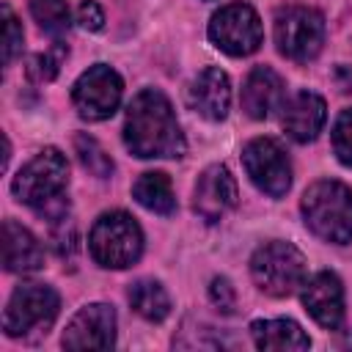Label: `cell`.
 Segmentation results:
<instances>
[{"mask_svg": "<svg viewBox=\"0 0 352 352\" xmlns=\"http://www.w3.org/2000/svg\"><path fill=\"white\" fill-rule=\"evenodd\" d=\"M124 143L140 160H168L187 151L173 104L157 88H143L126 107Z\"/></svg>", "mask_w": 352, "mask_h": 352, "instance_id": "1", "label": "cell"}, {"mask_svg": "<svg viewBox=\"0 0 352 352\" xmlns=\"http://www.w3.org/2000/svg\"><path fill=\"white\" fill-rule=\"evenodd\" d=\"M66 187H69V162L55 146L41 148L28 165L19 168V173L11 182V192L16 195V201L52 223L66 220L69 212Z\"/></svg>", "mask_w": 352, "mask_h": 352, "instance_id": "2", "label": "cell"}, {"mask_svg": "<svg viewBox=\"0 0 352 352\" xmlns=\"http://www.w3.org/2000/svg\"><path fill=\"white\" fill-rule=\"evenodd\" d=\"M302 220L311 234L324 242L346 245L352 242V190L344 182L322 179L314 182L300 201Z\"/></svg>", "mask_w": 352, "mask_h": 352, "instance_id": "3", "label": "cell"}, {"mask_svg": "<svg viewBox=\"0 0 352 352\" xmlns=\"http://www.w3.org/2000/svg\"><path fill=\"white\" fill-rule=\"evenodd\" d=\"M88 250L99 267H107V270L132 267L143 253V231L132 214L121 209L104 212L91 226Z\"/></svg>", "mask_w": 352, "mask_h": 352, "instance_id": "4", "label": "cell"}, {"mask_svg": "<svg viewBox=\"0 0 352 352\" xmlns=\"http://www.w3.org/2000/svg\"><path fill=\"white\" fill-rule=\"evenodd\" d=\"M305 256L283 239H272L250 256V278L270 297H289L305 283Z\"/></svg>", "mask_w": 352, "mask_h": 352, "instance_id": "5", "label": "cell"}, {"mask_svg": "<svg viewBox=\"0 0 352 352\" xmlns=\"http://www.w3.org/2000/svg\"><path fill=\"white\" fill-rule=\"evenodd\" d=\"M60 297L47 283H22L8 297L3 311V330L11 338H36L47 336L52 322L58 319Z\"/></svg>", "mask_w": 352, "mask_h": 352, "instance_id": "6", "label": "cell"}, {"mask_svg": "<svg viewBox=\"0 0 352 352\" xmlns=\"http://www.w3.org/2000/svg\"><path fill=\"white\" fill-rule=\"evenodd\" d=\"M275 47L283 58L308 63L322 52L324 16L308 6H286L275 14Z\"/></svg>", "mask_w": 352, "mask_h": 352, "instance_id": "7", "label": "cell"}, {"mask_svg": "<svg viewBox=\"0 0 352 352\" xmlns=\"http://www.w3.org/2000/svg\"><path fill=\"white\" fill-rule=\"evenodd\" d=\"M209 38L220 52H226L231 58H245L261 47L264 28H261L256 8L236 0V3H228L212 14Z\"/></svg>", "mask_w": 352, "mask_h": 352, "instance_id": "8", "label": "cell"}, {"mask_svg": "<svg viewBox=\"0 0 352 352\" xmlns=\"http://www.w3.org/2000/svg\"><path fill=\"white\" fill-rule=\"evenodd\" d=\"M121 94H124L121 74L104 63H96L77 77L72 88V102L82 121H104L121 104Z\"/></svg>", "mask_w": 352, "mask_h": 352, "instance_id": "9", "label": "cell"}, {"mask_svg": "<svg viewBox=\"0 0 352 352\" xmlns=\"http://www.w3.org/2000/svg\"><path fill=\"white\" fill-rule=\"evenodd\" d=\"M242 165L248 179L270 198H280L292 187V162L278 140L253 138L242 148Z\"/></svg>", "mask_w": 352, "mask_h": 352, "instance_id": "10", "label": "cell"}, {"mask_svg": "<svg viewBox=\"0 0 352 352\" xmlns=\"http://www.w3.org/2000/svg\"><path fill=\"white\" fill-rule=\"evenodd\" d=\"M113 344H116V311L107 302H91L80 308L63 330L66 349H110Z\"/></svg>", "mask_w": 352, "mask_h": 352, "instance_id": "11", "label": "cell"}, {"mask_svg": "<svg viewBox=\"0 0 352 352\" xmlns=\"http://www.w3.org/2000/svg\"><path fill=\"white\" fill-rule=\"evenodd\" d=\"M236 198L239 192H236V182L231 170L226 165H209L195 182L192 209L206 223H217L236 206Z\"/></svg>", "mask_w": 352, "mask_h": 352, "instance_id": "12", "label": "cell"}, {"mask_svg": "<svg viewBox=\"0 0 352 352\" xmlns=\"http://www.w3.org/2000/svg\"><path fill=\"white\" fill-rule=\"evenodd\" d=\"M300 300L311 314V319L324 330H336L344 322V286L336 272L322 270L311 275L300 286Z\"/></svg>", "mask_w": 352, "mask_h": 352, "instance_id": "13", "label": "cell"}, {"mask_svg": "<svg viewBox=\"0 0 352 352\" xmlns=\"http://www.w3.org/2000/svg\"><path fill=\"white\" fill-rule=\"evenodd\" d=\"M327 121V104L314 91H297L280 104V126L297 143L314 140Z\"/></svg>", "mask_w": 352, "mask_h": 352, "instance_id": "14", "label": "cell"}, {"mask_svg": "<svg viewBox=\"0 0 352 352\" xmlns=\"http://www.w3.org/2000/svg\"><path fill=\"white\" fill-rule=\"evenodd\" d=\"M187 104L206 121H223L231 110V80L223 69L206 66L187 88Z\"/></svg>", "mask_w": 352, "mask_h": 352, "instance_id": "15", "label": "cell"}, {"mask_svg": "<svg viewBox=\"0 0 352 352\" xmlns=\"http://www.w3.org/2000/svg\"><path fill=\"white\" fill-rule=\"evenodd\" d=\"M283 94H286V85L280 80L278 72H272L270 66H256L245 85H242V110L253 118V121H264L272 110H278L283 104Z\"/></svg>", "mask_w": 352, "mask_h": 352, "instance_id": "16", "label": "cell"}, {"mask_svg": "<svg viewBox=\"0 0 352 352\" xmlns=\"http://www.w3.org/2000/svg\"><path fill=\"white\" fill-rule=\"evenodd\" d=\"M3 264L8 272H22V275L36 272L44 264L41 242L14 220L3 223Z\"/></svg>", "mask_w": 352, "mask_h": 352, "instance_id": "17", "label": "cell"}, {"mask_svg": "<svg viewBox=\"0 0 352 352\" xmlns=\"http://www.w3.org/2000/svg\"><path fill=\"white\" fill-rule=\"evenodd\" d=\"M250 336L258 349L272 352H302L311 346V338L294 319H256L250 322Z\"/></svg>", "mask_w": 352, "mask_h": 352, "instance_id": "18", "label": "cell"}, {"mask_svg": "<svg viewBox=\"0 0 352 352\" xmlns=\"http://www.w3.org/2000/svg\"><path fill=\"white\" fill-rule=\"evenodd\" d=\"M132 195L143 209H148L154 214H173L176 212V195H173L170 179L160 170L140 173L138 182L132 184Z\"/></svg>", "mask_w": 352, "mask_h": 352, "instance_id": "19", "label": "cell"}, {"mask_svg": "<svg viewBox=\"0 0 352 352\" xmlns=\"http://www.w3.org/2000/svg\"><path fill=\"white\" fill-rule=\"evenodd\" d=\"M129 305L146 322H162L170 314V297H168L165 286L151 278H140L129 286Z\"/></svg>", "mask_w": 352, "mask_h": 352, "instance_id": "20", "label": "cell"}, {"mask_svg": "<svg viewBox=\"0 0 352 352\" xmlns=\"http://www.w3.org/2000/svg\"><path fill=\"white\" fill-rule=\"evenodd\" d=\"M30 14L50 36H63L72 25V11L66 0H30Z\"/></svg>", "mask_w": 352, "mask_h": 352, "instance_id": "21", "label": "cell"}, {"mask_svg": "<svg viewBox=\"0 0 352 352\" xmlns=\"http://www.w3.org/2000/svg\"><path fill=\"white\" fill-rule=\"evenodd\" d=\"M74 143H77V154H80V162H82L85 170H91V173L99 176V179H104V176L113 173V160L104 154V148H102L94 138L77 135Z\"/></svg>", "mask_w": 352, "mask_h": 352, "instance_id": "22", "label": "cell"}, {"mask_svg": "<svg viewBox=\"0 0 352 352\" xmlns=\"http://www.w3.org/2000/svg\"><path fill=\"white\" fill-rule=\"evenodd\" d=\"M333 151L341 165L352 168V107L341 110L336 124H333Z\"/></svg>", "mask_w": 352, "mask_h": 352, "instance_id": "23", "label": "cell"}, {"mask_svg": "<svg viewBox=\"0 0 352 352\" xmlns=\"http://www.w3.org/2000/svg\"><path fill=\"white\" fill-rule=\"evenodd\" d=\"M22 38H25V33H22L19 19L11 14L8 6H3V63L6 66L22 52Z\"/></svg>", "mask_w": 352, "mask_h": 352, "instance_id": "24", "label": "cell"}, {"mask_svg": "<svg viewBox=\"0 0 352 352\" xmlns=\"http://www.w3.org/2000/svg\"><path fill=\"white\" fill-rule=\"evenodd\" d=\"M63 55H66V50H63V47H55L52 52H41V55H36V58L30 60V66H28L30 77H33V80H38V82H50V80H55V74H58V69H60Z\"/></svg>", "mask_w": 352, "mask_h": 352, "instance_id": "25", "label": "cell"}, {"mask_svg": "<svg viewBox=\"0 0 352 352\" xmlns=\"http://www.w3.org/2000/svg\"><path fill=\"white\" fill-rule=\"evenodd\" d=\"M209 300H212V305L217 308V311H223V314H234V308H236V292H234V286H231V280L228 278H214L212 283H209Z\"/></svg>", "mask_w": 352, "mask_h": 352, "instance_id": "26", "label": "cell"}, {"mask_svg": "<svg viewBox=\"0 0 352 352\" xmlns=\"http://www.w3.org/2000/svg\"><path fill=\"white\" fill-rule=\"evenodd\" d=\"M77 22H80V28H85L91 33L102 30L104 28V11H102V6L96 0H82L80 8H77Z\"/></svg>", "mask_w": 352, "mask_h": 352, "instance_id": "27", "label": "cell"}, {"mask_svg": "<svg viewBox=\"0 0 352 352\" xmlns=\"http://www.w3.org/2000/svg\"><path fill=\"white\" fill-rule=\"evenodd\" d=\"M349 344H352V338H349Z\"/></svg>", "mask_w": 352, "mask_h": 352, "instance_id": "28", "label": "cell"}]
</instances>
